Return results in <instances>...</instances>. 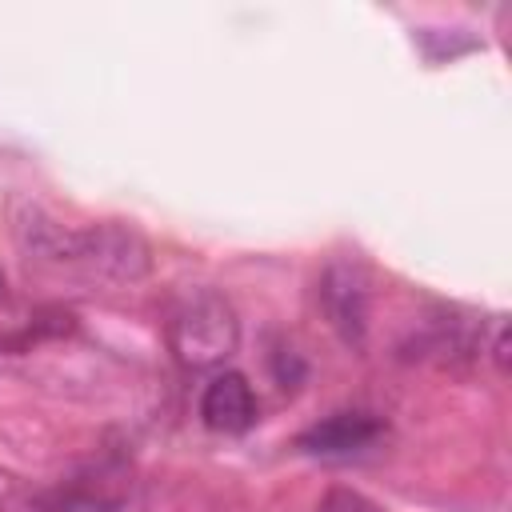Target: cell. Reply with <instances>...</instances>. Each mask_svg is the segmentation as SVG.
Returning a JSON list of instances; mask_svg holds the SVG:
<instances>
[{
  "label": "cell",
  "mask_w": 512,
  "mask_h": 512,
  "mask_svg": "<svg viewBox=\"0 0 512 512\" xmlns=\"http://www.w3.org/2000/svg\"><path fill=\"white\" fill-rule=\"evenodd\" d=\"M16 240L28 260L56 268V272H80L88 280L104 284H132L148 272V244L128 224H88V228H64L40 208H24L16 216Z\"/></svg>",
  "instance_id": "cell-1"
},
{
  "label": "cell",
  "mask_w": 512,
  "mask_h": 512,
  "mask_svg": "<svg viewBox=\"0 0 512 512\" xmlns=\"http://www.w3.org/2000/svg\"><path fill=\"white\" fill-rule=\"evenodd\" d=\"M164 332H168V348H172L176 364L188 372H204V368L224 364L240 340V324H236L232 304L212 288H196V292L180 296L176 308L168 312Z\"/></svg>",
  "instance_id": "cell-2"
},
{
  "label": "cell",
  "mask_w": 512,
  "mask_h": 512,
  "mask_svg": "<svg viewBox=\"0 0 512 512\" xmlns=\"http://www.w3.org/2000/svg\"><path fill=\"white\" fill-rule=\"evenodd\" d=\"M320 308L328 316V324L336 328V336L348 348H360L368 336V280L356 264L336 260L324 268L320 276Z\"/></svg>",
  "instance_id": "cell-3"
},
{
  "label": "cell",
  "mask_w": 512,
  "mask_h": 512,
  "mask_svg": "<svg viewBox=\"0 0 512 512\" xmlns=\"http://www.w3.org/2000/svg\"><path fill=\"white\" fill-rule=\"evenodd\" d=\"M380 436H384V420L376 412H332L312 428H304L296 436V448L320 460H344L368 452Z\"/></svg>",
  "instance_id": "cell-4"
},
{
  "label": "cell",
  "mask_w": 512,
  "mask_h": 512,
  "mask_svg": "<svg viewBox=\"0 0 512 512\" xmlns=\"http://www.w3.org/2000/svg\"><path fill=\"white\" fill-rule=\"evenodd\" d=\"M200 420L212 428V432H224V436H240L256 424V396H252V384L244 372H216L204 392H200Z\"/></svg>",
  "instance_id": "cell-5"
},
{
  "label": "cell",
  "mask_w": 512,
  "mask_h": 512,
  "mask_svg": "<svg viewBox=\"0 0 512 512\" xmlns=\"http://www.w3.org/2000/svg\"><path fill=\"white\" fill-rule=\"evenodd\" d=\"M316 512H384L376 500H368L364 492H356V488H332L324 500H320V508Z\"/></svg>",
  "instance_id": "cell-6"
},
{
  "label": "cell",
  "mask_w": 512,
  "mask_h": 512,
  "mask_svg": "<svg viewBox=\"0 0 512 512\" xmlns=\"http://www.w3.org/2000/svg\"><path fill=\"white\" fill-rule=\"evenodd\" d=\"M8 296V276H4V268H0V300Z\"/></svg>",
  "instance_id": "cell-7"
}]
</instances>
